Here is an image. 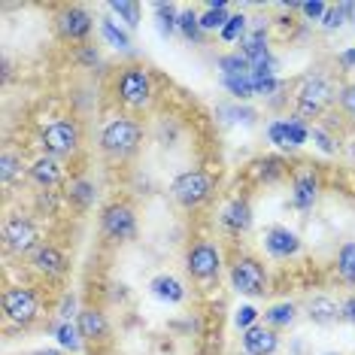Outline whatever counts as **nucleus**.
Here are the masks:
<instances>
[{
  "mask_svg": "<svg viewBox=\"0 0 355 355\" xmlns=\"http://www.w3.org/2000/svg\"><path fill=\"white\" fill-rule=\"evenodd\" d=\"M140 140H143V128L137 125L134 119H125V116L112 119V122L101 131L103 152H110V155H116V158L131 155V152L140 146Z\"/></svg>",
  "mask_w": 355,
  "mask_h": 355,
  "instance_id": "1",
  "label": "nucleus"
},
{
  "mask_svg": "<svg viewBox=\"0 0 355 355\" xmlns=\"http://www.w3.org/2000/svg\"><path fill=\"white\" fill-rule=\"evenodd\" d=\"M40 146L49 152L52 158L73 155V152L79 149V125L70 122V119H61V122L46 125L43 134H40Z\"/></svg>",
  "mask_w": 355,
  "mask_h": 355,
  "instance_id": "2",
  "label": "nucleus"
},
{
  "mask_svg": "<svg viewBox=\"0 0 355 355\" xmlns=\"http://www.w3.org/2000/svg\"><path fill=\"white\" fill-rule=\"evenodd\" d=\"M171 191L185 209H191V207H200L209 195H213V180H209L204 171H185L173 180Z\"/></svg>",
  "mask_w": 355,
  "mask_h": 355,
  "instance_id": "3",
  "label": "nucleus"
},
{
  "mask_svg": "<svg viewBox=\"0 0 355 355\" xmlns=\"http://www.w3.org/2000/svg\"><path fill=\"white\" fill-rule=\"evenodd\" d=\"M334 98V88L325 76H306L297 88V112L301 119H316Z\"/></svg>",
  "mask_w": 355,
  "mask_h": 355,
  "instance_id": "4",
  "label": "nucleus"
},
{
  "mask_svg": "<svg viewBox=\"0 0 355 355\" xmlns=\"http://www.w3.org/2000/svg\"><path fill=\"white\" fill-rule=\"evenodd\" d=\"M231 286L237 288L240 295L258 297L268 292V273L255 261V258H237L231 268Z\"/></svg>",
  "mask_w": 355,
  "mask_h": 355,
  "instance_id": "5",
  "label": "nucleus"
},
{
  "mask_svg": "<svg viewBox=\"0 0 355 355\" xmlns=\"http://www.w3.org/2000/svg\"><path fill=\"white\" fill-rule=\"evenodd\" d=\"M3 313L10 316L15 325H31L40 316V297L34 288L28 286H15L3 295Z\"/></svg>",
  "mask_w": 355,
  "mask_h": 355,
  "instance_id": "6",
  "label": "nucleus"
},
{
  "mask_svg": "<svg viewBox=\"0 0 355 355\" xmlns=\"http://www.w3.org/2000/svg\"><path fill=\"white\" fill-rule=\"evenodd\" d=\"M119 101L125 103V107H146L149 98H152V79L146 70L140 67H128L122 76H119Z\"/></svg>",
  "mask_w": 355,
  "mask_h": 355,
  "instance_id": "7",
  "label": "nucleus"
},
{
  "mask_svg": "<svg viewBox=\"0 0 355 355\" xmlns=\"http://www.w3.org/2000/svg\"><path fill=\"white\" fill-rule=\"evenodd\" d=\"M185 270L195 279H213L222 270V252L213 243H195L185 255Z\"/></svg>",
  "mask_w": 355,
  "mask_h": 355,
  "instance_id": "8",
  "label": "nucleus"
},
{
  "mask_svg": "<svg viewBox=\"0 0 355 355\" xmlns=\"http://www.w3.org/2000/svg\"><path fill=\"white\" fill-rule=\"evenodd\" d=\"M101 228L107 237L112 240H131L137 234V219H134V209L125 204H110L103 207L101 213Z\"/></svg>",
  "mask_w": 355,
  "mask_h": 355,
  "instance_id": "9",
  "label": "nucleus"
},
{
  "mask_svg": "<svg viewBox=\"0 0 355 355\" xmlns=\"http://www.w3.org/2000/svg\"><path fill=\"white\" fill-rule=\"evenodd\" d=\"M3 240H6V246H10L12 252H19V255L37 252L40 249V231H37L34 222L25 219V216H15V219L6 222Z\"/></svg>",
  "mask_w": 355,
  "mask_h": 355,
  "instance_id": "10",
  "label": "nucleus"
},
{
  "mask_svg": "<svg viewBox=\"0 0 355 355\" xmlns=\"http://www.w3.org/2000/svg\"><path fill=\"white\" fill-rule=\"evenodd\" d=\"M268 137H270V143H277L282 149H297L301 143H306L310 128H306L301 119H286V122H273L268 128Z\"/></svg>",
  "mask_w": 355,
  "mask_h": 355,
  "instance_id": "11",
  "label": "nucleus"
},
{
  "mask_svg": "<svg viewBox=\"0 0 355 355\" xmlns=\"http://www.w3.org/2000/svg\"><path fill=\"white\" fill-rule=\"evenodd\" d=\"M58 28H61L64 40H85L92 34V15H88L83 6H70V10L61 12Z\"/></svg>",
  "mask_w": 355,
  "mask_h": 355,
  "instance_id": "12",
  "label": "nucleus"
},
{
  "mask_svg": "<svg viewBox=\"0 0 355 355\" xmlns=\"http://www.w3.org/2000/svg\"><path fill=\"white\" fill-rule=\"evenodd\" d=\"M279 346L277 331L264 328V325H252L243 331V349L246 355H273Z\"/></svg>",
  "mask_w": 355,
  "mask_h": 355,
  "instance_id": "13",
  "label": "nucleus"
},
{
  "mask_svg": "<svg viewBox=\"0 0 355 355\" xmlns=\"http://www.w3.org/2000/svg\"><path fill=\"white\" fill-rule=\"evenodd\" d=\"M264 249H268L273 258H288L301 249V237L288 228H270L264 234Z\"/></svg>",
  "mask_w": 355,
  "mask_h": 355,
  "instance_id": "14",
  "label": "nucleus"
},
{
  "mask_svg": "<svg viewBox=\"0 0 355 355\" xmlns=\"http://www.w3.org/2000/svg\"><path fill=\"white\" fill-rule=\"evenodd\" d=\"M31 180L37 185H43V189H55V185H61L64 180V167L58 158L46 155V158H37L34 167H31Z\"/></svg>",
  "mask_w": 355,
  "mask_h": 355,
  "instance_id": "15",
  "label": "nucleus"
},
{
  "mask_svg": "<svg viewBox=\"0 0 355 355\" xmlns=\"http://www.w3.org/2000/svg\"><path fill=\"white\" fill-rule=\"evenodd\" d=\"M34 268L40 273H46V277H61V273H67V258L64 252H58L55 246H40L34 252Z\"/></svg>",
  "mask_w": 355,
  "mask_h": 355,
  "instance_id": "16",
  "label": "nucleus"
},
{
  "mask_svg": "<svg viewBox=\"0 0 355 355\" xmlns=\"http://www.w3.org/2000/svg\"><path fill=\"white\" fill-rule=\"evenodd\" d=\"M76 328H79V334L85 337V340H103L107 337V319H103V313L101 310H83L76 316Z\"/></svg>",
  "mask_w": 355,
  "mask_h": 355,
  "instance_id": "17",
  "label": "nucleus"
},
{
  "mask_svg": "<svg viewBox=\"0 0 355 355\" xmlns=\"http://www.w3.org/2000/svg\"><path fill=\"white\" fill-rule=\"evenodd\" d=\"M240 55L249 61V64H261L264 58H270L268 52V34H264L261 28L252 31V34H246L240 40Z\"/></svg>",
  "mask_w": 355,
  "mask_h": 355,
  "instance_id": "18",
  "label": "nucleus"
},
{
  "mask_svg": "<svg viewBox=\"0 0 355 355\" xmlns=\"http://www.w3.org/2000/svg\"><path fill=\"white\" fill-rule=\"evenodd\" d=\"M222 225L231 231H249V225H252V209H249L246 200H231V204L222 209Z\"/></svg>",
  "mask_w": 355,
  "mask_h": 355,
  "instance_id": "19",
  "label": "nucleus"
},
{
  "mask_svg": "<svg viewBox=\"0 0 355 355\" xmlns=\"http://www.w3.org/2000/svg\"><path fill=\"white\" fill-rule=\"evenodd\" d=\"M306 316L310 322H316V325H331V322L340 319V304L331 301V297H313L310 306H306Z\"/></svg>",
  "mask_w": 355,
  "mask_h": 355,
  "instance_id": "20",
  "label": "nucleus"
},
{
  "mask_svg": "<svg viewBox=\"0 0 355 355\" xmlns=\"http://www.w3.org/2000/svg\"><path fill=\"white\" fill-rule=\"evenodd\" d=\"M319 198V180L316 173H301L295 180V207L297 209H310L313 204H316Z\"/></svg>",
  "mask_w": 355,
  "mask_h": 355,
  "instance_id": "21",
  "label": "nucleus"
},
{
  "mask_svg": "<svg viewBox=\"0 0 355 355\" xmlns=\"http://www.w3.org/2000/svg\"><path fill=\"white\" fill-rule=\"evenodd\" d=\"M149 288H152V295L161 297V301H167V304H180L182 297H185L182 282L176 279V277H167V273H161V277L152 279Z\"/></svg>",
  "mask_w": 355,
  "mask_h": 355,
  "instance_id": "22",
  "label": "nucleus"
},
{
  "mask_svg": "<svg viewBox=\"0 0 355 355\" xmlns=\"http://www.w3.org/2000/svg\"><path fill=\"white\" fill-rule=\"evenodd\" d=\"M228 3L225 0H213V3H207V12L200 15V28L204 31H222L228 25Z\"/></svg>",
  "mask_w": 355,
  "mask_h": 355,
  "instance_id": "23",
  "label": "nucleus"
},
{
  "mask_svg": "<svg viewBox=\"0 0 355 355\" xmlns=\"http://www.w3.org/2000/svg\"><path fill=\"white\" fill-rule=\"evenodd\" d=\"M101 37L107 40L112 49H119V52H128V49H131V37H128V31H122L112 19H103V21H101Z\"/></svg>",
  "mask_w": 355,
  "mask_h": 355,
  "instance_id": "24",
  "label": "nucleus"
},
{
  "mask_svg": "<svg viewBox=\"0 0 355 355\" xmlns=\"http://www.w3.org/2000/svg\"><path fill=\"white\" fill-rule=\"evenodd\" d=\"M297 316V306L295 304H273L270 310H264V322L273 328H286V325H292Z\"/></svg>",
  "mask_w": 355,
  "mask_h": 355,
  "instance_id": "25",
  "label": "nucleus"
},
{
  "mask_svg": "<svg viewBox=\"0 0 355 355\" xmlns=\"http://www.w3.org/2000/svg\"><path fill=\"white\" fill-rule=\"evenodd\" d=\"M155 15H158V34L161 37H171L173 31H180V12H176V6L158 3L155 6Z\"/></svg>",
  "mask_w": 355,
  "mask_h": 355,
  "instance_id": "26",
  "label": "nucleus"
},
{
  "mask_svg": "<svg viewBox=\"0 0 355 355\" xmlns=\"http://www.w3.org/2000/svg\"><path fill=\"white\" fill-rule=\"evenodd\" d=\"M337 273H340L343 282L355 286V243L340 246V252H337Z\"/></svg>",
  "mask_w": 355,
  "mask_h": 355,
  "instance_id": "27",
  "label": "nucleus"
},
{
  "mask_svg": "<svg viewBox=\"0 0 355 355\" xmlns=\"http://www.w3.org/2000/svg\"><path fill=\"white\" fill-rule=\"evenodd\" d=\"M219 70H222V76H246V73H252V64H249L240 52H234V55H222Z\"/></svg>",
  "mask_w": 355,
  "mask_h": 355,
  "instance_id": "28",
  "label": "nucleus"
},
{
  "mask_svg": "<svg viewBox=\"0 0 355 355\" xmlns=\"http://www.w3.org/2000/svg\"><path fill=\"white\" fill-rule=\"evenodd\" d=\"M222 85L228 88L234 98H240V101H246V98H252V94H255L252 73H246V76H222Z\"/></svg>",
  "mask_w": 355,
  "mask_h": 355,
  "instance_id": "29",
  "label": "nucleus"
},
{
  "mask_svg": "<svg viewBox=\"0 0 355 355\" xmlns=\"http://www.w3.org/2000/svg\"><path fill=\"white\" fill-rule=\"evenodd\" d=\"M110 12L119 15V19H122L128 28H137V25H140V6L131 3V0H112V3H110Z\"/></svg>",
  "mask_w": 355,
  "mask_h": 355,
  "instance_id": "30",
  "label": "nucleus"
},
{
  "mask_svg": "<svg viewBox=\"0 0 355 355\" xmlns=\"http://www.w3.org/2000/svg\"><path fill=\"white\" fill-rule=\"evenodd\" d=\"M55 337H58V343L70 352H76L79 343H83V334H79V328L73 325V322H61V325L55 328Z\"/></svg>",
  "mask_w": 355,
  "mask_h": 355,
  "instance_id": "31",
  "label": "nucleus"
},
{
  "mask_svg": "<svg viewBox=\"0 0 355 355\" xmlns=\"http://www.w3.org/2000/svg\"><path fill=\"white\" fill-rule=\"evenodd\" d=\"M255 173L261 176L264 182H270V180H279L282 173H286V161L282 158H261L255 164Z\"/></svg>",
  "mask_w": 355,
  "mask_h": 355,
  "instance_id": "32",
  "label": "nucleus"
},
{
  "mask_svg": "<svg viewBox=\"0 0 355 355\" xmlns=\"http://www.w3.org/2000/svg\"><path fill=\"white\" fill-rule=\"evenodd\" d=\"M94 185L92 182H85V180H76V182H70V200H76L79 207H92L94 204Z\"/></svg>",
  "mask_w": 355,
  "mask_h": 355,
  "instance_id": "33",
  "label": "nucleus"
},
{
  "mask_svg": "<svg viewBox=\"0 0 355 355\" xmlns=\"http://www.w3.org/2000/svg\"><path fill=\"white\" fill-rule=\"evenodd\" d=\"M180 31H182L185 40H200V34H204V28H200V15L191 12V10L180 12Z\"/></svg>",
  "mask_w": 355,
  "mask_h": 355,
  "instance_id": "34",
  "label": "nucleus"
},
{
  "mask_svg": "<svg viewBox=\"0 0 355 355\" xmlns=\"http://www.w3.org/2000/svg\"><path fill=\"white\" fill-rule=\"evenodd\" d=\"M246 37V15H231L228 25L222 28V40L225 43H237Z\"/></svg>",
  "mask_w": 355,
  "mask_h": 355,
  "instance_id": "35",
  "label": "nucleus"
},
{
  "mask_svg": "<svg viewBox=\"0 0 355 355\" xmlns=\"http://www.w3.org/2000/svg\"><path fill=\"white\" fill-rule=\"evenodd\" d=\"M0 176H3V182H12L15 176H21V158L6 152V155L0 158Z\"/></svg>",
  "mask_w": 355,
  "mask_h": 355,
  "instance_id": "36",
  "label": "nucleus"
},
{
  "mask_svg": "<svg viewBox=\"0 0 355 355\" xmlns=\"http://www.w3.org/2000/svg\"><path fill=\"white\" fill-rule=\"evenodd\" d=\"M346 15H349V6H346V3H340V6H328L325 19H322V28H325V31L340 28L343 21H346Z\"/></svg>",
  "mask_w": 355,
  "mask_h": 355,
  "instance_id": "37",
  "label": "nucleus"
},
{
  "mask_svg": "<svg viewBox=\"0 0 355 355\" xmlns=\"http://www.w3.org/2000/svg\"><path fill=\"white\" fill-rule=\"evenodd\" d=\"M222 116H228V122H240V125H255V112L246 107H222Z\"/></svg>",
  "mask_w": 355,
  "mask_h": 355,
  "instance_id": "38",
  "label": "nucleus"
},
{
  "mask_svg": "<svg viewBox=\"0 0 355 355\" xmlns=\"http://www.w3.org/2000/svg\"><path fill=\"white\" fill-rule=\"evenodd\" d=\"M255 319H258V310L255 306H240L237 310V316H234V322H237V328H252L255 325Z\"/></svg>",
  "mask_w": 355,
  "mask_h": 355,
  "instance_id": "39",
  "label": "nucleus"
},
{
  "mask_svg": "<svg viewBox=\"0 0 355 355\" xmlns=\"http://www.w3.org/2000/svg\"><path fill=\"white\" fill-rule=\"evenodd\" d=\"M310 137H313V143H316V146H319L322 152H328V155L337 149V146H334V140H331V137H328L325 131H319V128H310Z\"/></svg>",
  "mask_w": 355,
  "mask_h": 355,
  "instance_id": "40",
  "label": "nucleus"
},
{
  "mask_svg": "<svg viewBox=\"0 0 355 355\" xmlns=\"http://www.w3.org/2000/svg\"><path fill=\"white\" fill-rule=\"evenodd\" d=\"M301 10H304L306 19L322 21V19H325V12H328V6H325V3H319V0H313V3H301Z\"/></svg>",
  "mask_w": 355,
  "mask_h": 355,
  "instance_id": "41",
  "label": "nucleus"
},
{
  "mask_svg": "<svg viewBox=\"0 0 355 355\" xmlns=\"http://www.w3.org/2000/svg\"><path fill=\"white\" fill-rule=\"evenodd\" d=\"M340 107L355 119V83H352V85H346L343 92H340Z\"/></svg>",
  "mask_w": 355,
  "mask_h": 355,
  "instance_id": "42",
  "label": "nucleus"
},
{
  "mask_svg": "<svg viewBox=\"0 0 355 355\" xmlns=\"http://www.w3.org/2000/svg\"><path fill=\"white\" fill-rule=\"evenodd\" d=\"M58 313H61V319H64V322H70L73 316H79V313H76V301H73V295L64 297L61 306H58Z\"/></svg>",
  "mask_w": 355,
  "mask_h": 355,
  "instance_id": "43",
  "label": "nucleus"
},
{
  "mask_svg": "<svg viewBox=\"0 0 355 355\" xmlns=\"http://www.w3.org/2000/svg\"><path fill=\"white\" fill-rule=\"evenodd\" d=\"M255 83V94H273V92H279V83L277 79H252Z\"/></svg>",
  "mask_w": 355,
  "mask_h": 355,
  "instance_id": "44",
  "label": "nucleus"
},
{
  "mask_svg": "<svg viewBox=\"0 0 355 355\" xmlns=\"http://www.w3.org/2000/svg\"><path fill=\"white\" fill-rule=\"evenodd\" d=\"M340 319H346V322H352L355 325V297H349V301L340 304Z\"/></svg>",
  "mask_w": 355,
  "mask_h": 355,
  "instance_id": "45",
  "label": "nucleus"
},
{
  "mask_svg": "<svg viewBox=\"0 0 355 355\" xmlns=\"http://www.w3.org/2000/svg\"><path fill=\"white\" fill-rule=\"evenodd\" d=\"M340 64H343V67H355V49L340 52Z\"/></svg>",
  "mask_w": 355,
  "mask_h": 355,
  "instance_id": "46",
  "label": "nucleus"
},
{
  "mask_svg": "<svg viewBox=\"0 0 355 355\" xmlns=\"http://www.w3.org/2000/svg\"><path fill=\"white\" fill-rule=\"evenodd\" d=\"M79 58H83L85 64H94V61H98V52H94V49H83V52H79Z\"/></svg>",
  "mask_w": 355,
  "mask_h": 355,
  "instance_id": "47",
  "label": "nucleus"
},
{
  "mask_svg": "<svg viewBox=\"0 0 355 355\" xmlns=\"http://www.w3.org/2000/svg\"><path fill=\"white\" fill-rule=\"evenodd\" d=\"M37 355H61V352H55V349H40Z\"/></svg>",
  "mask_w": 355,
  "mask_h": 355,
  "instance_id": "48",
  "label": "nucleus"
}]
</instances>
